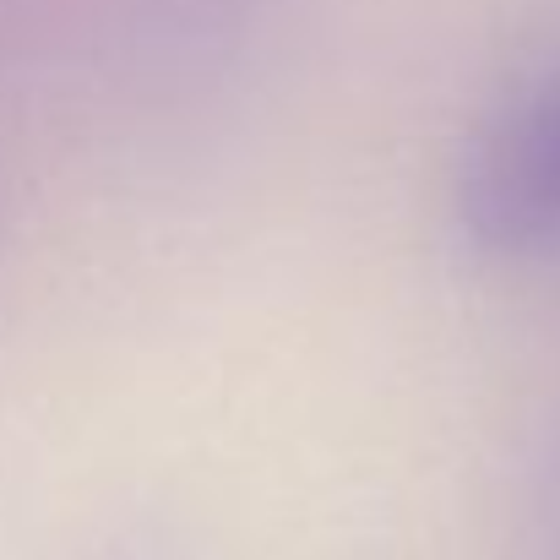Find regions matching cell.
<instances>
[{"mask_svg": "<svg viewBox=\"0 0 560 560\" xmlns=\"http://www.w3.org/2000/svg\"><path fill=\"white\" fill-rule=\"evenodd\" d=\"M457 223L490 256L560 245V71L523 88L468 142L457 170Z\"/></svg>", "mask_w": 560, "mask_h": 560, "instance_id": "cell-1", "label": "cell"}]
</instances>
